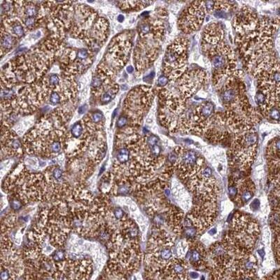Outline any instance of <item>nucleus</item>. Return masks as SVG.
I'll return each mask as SVG.
<instances>
[{
    "label": "nucleus",
    "mask_w": 280,
    "mask_h": 280,
    "mask_svg": "<svg viewBox=\"0 0 280 280\" xmlns=\"http://www.w3.org/2000/svg\"><path fill=\"white\" fill-rule=\"evenodd\" d=\"M216 233V228H212L211 230H209V231H208V234H209V235H215V234Z\"/></svg>",
    "instance_id": "obj_34"
},
{
    "label": "nucleus",
    "mask_w": 280,
    "mask_h": 280,
    "mask_svg": "<svg viewBox=\"0 0 280 280\" xmlns=\"http://www.w3.org/2000/svg\"><path fill=\"white\" fill-rule=\"evenodd\" d=\"M48 82L51 86H57L60 83V79L58 74H53L49 77Z\"/></svg>",
    "instance_id": "obj_22"
},
{
    "label": "nucleus",
    "mask_w": 280,
    "mask_h": 280,
    "mask_svg": "<svg viewBox=\"0 0 280 280\" xmlns=\"http://www.w3.org/2000/svg\"><path fill=\"white\" fill-rule=\"evenodd\" d=\"M201 46L213 67L212 79L214 86L241 71L237 69L233 49L225 42V32L222 28L213 27L204 32Z\"/></svg>",
    "instance_id": "obj_1"
},
{
    "label": "nucleus",
    "mask_w": 280,
    "mask_h": 280,
    "mask_svg": "<svg viewBox=\"0 0 280 280\" xmlns=\"http://www.w3.org/2000/svg\"><path fill=\"white\" fill-rule=\"evenodd\" d=\"M207 10L205 2H193L183 10L178 19V27L185 34H190L201 27Z\"/></svg>",
    "instance_id": "obj_5"
},
{
    "label": "nucleus",
    "mask_w": 280,
    "mask_h": 280,
    "mask_svg": "<svg viewBox=\"0 0 280 280\" xmlns=\"http://www.w3.org/2000/svg\"><path fill=\"white\" fill-rule=\"evenodd\" d=\"M113 216L116 220H123L124 218L125 213L123 210L121 208H115V209L112 211Z\"/></svg>",
    "instance_id": "obj_24"
},
{
    "label": "nucleus",
    "mask_w": 280,
    "mask_h": 280,
    "mask_svg": "<svg viewBox=\"0 0 280 280\" xmlns=\"http://www.w3.org/2000/svg\"><path fill=\"white\" fill-rule=\"evenodd\" d=\"M253 186L251 181H247L242 184L240 188V203L244 204L249 202L253 196Z\"/></svg>",
    "instance_id": "obj_13"
},
{
    "label": "nucleus",
    "mask_w": 280,
    "mask_h": 280,
    "mask_svg": "<svg viewBox=\"0 0 280 280\" xmlns=\"http://www.w3.org/2000/svg\"><path fill=\"white\" fill-rule=\"evenodd\" d=\"M257 145L258 135L254 128L235 134L229 152L232 163L249 168L254 160Z\"/></svg>",
    "instance_id": "obj_4"
},
{
    "label": "nucleus",
    "mask_w": 280,
    "mask_h": 280,
    "mask_svg": "<svg viewBox=\"0 0 280 280\" xmlns=\"http://www.w3.org/2000/svg\"><path fill=\"white\" fill-rule=\"evenodd\" d=\"M237 8V5L233 2L218 1L213 2L212 12L216 18H225Z\"/></svg>",
    "instance_id": "obj_10"
},
{
    "label": "nucleus",
    "mask_w": 280,
    "mask_h": 280,
    "mask_svg": "<svg viewBox=\"0 0 280 280\" xmlns=\"http://www.w3.org/2000/svg\"><path fill=\"white\" fill-rule=\"evenodd\" d=\"M15 38L14 36L10 34L9 33H6L2 34V39H1V45H2V49L5 50V51H8V50L11 49L13 46L15 44Z\"/></svg>",
    "instance_id": "obj_15"
},
{
    "label": "nucleus",
    "mask_w": 280,
    "mask_h": 280,
    "mask_svg": "<svg viewBox=\"0 0 280 280\" xmlns=\"http://www.w3.org/2000/svg\"><path fill=\"white\" fill-rule=\"evenodd\" d=\"M191 245L192 247L188 253L190 261L192 264L200 266L206 256L205 249L197 242L192 243Z\"/></svg>",
    "instance_id": "obj_12"
},
{
    "label": "nucleus",
    "mask_w": 280,
    "mask_h": 280,
    "mask_svg": "<svg viewBox=\"0 0 280 280\" xmlns=\"http://www.w3.org/2000/svg\"><path fill=\"white\" fill-rule=\"evenodd\" d=\"M231 133L232 132L228 126L223 113L218 112L212 117L205 135L208 140L216 143L225 140Z\"/></svg>",
    "instance_id": "obj_8"
},
{
    "label": "nucleus",
    "mask_w": 280,
    "mask_h": 280,
    "mask_svg": "<svg viewBox=\"0 0 280 280\" xmlns=\"http://www.w3.org/2000/svg\"><path fill=\"white\" fill-rule=\"evenodd\" d=\"M228 192H229L230 195H231V196H232V197H235L236 195H237L238 192V188H237V187H235V186H229V188H228Z\"/></svg>",
    "instance_id": "obj_30"
},
{
    "label": "nucleus",
    "mask_w": 280,
    "mask_h": 280,
    "mask_svg": "<svg viewBox=\"0 0 280 280\" xmlns=\"http://www.w3.org/2000/svg\"><path fill=\"white\" fill-rule=\"evenodd\" d=\"M260 206V201L258 199H255L252 201L251 203V207L252 208L253 210H256L259 208Z\"/></svg>",
    "instance_id": "obj_31"
},
{
    "label": "nucleus",
    "mask_w": 280,
    "mask_h": 280,
    "mask_svg": "<svg viewBox=\"0 0 280 280\" xmlns=\"http://www.w3.org/2000/svg\"><path fill=\"white\" fill-rule=\"evenodd\" d=\"M190 277H191L192 279H197L199 277V274L197 272H194V271H193V272H190Z\"/></svg>",
    "instance_id": "obj_33"
},
{
    "label": "nucleus",
    "mask_w": 280,
    "mask_h": 280,
    "mask_svg": "<svg viewBox=\"0 0 280 280\" xmlns=\"http://www.w3.org/2000/svg\"><path fill=\"white\" fill-rule=\"evenodd\" d=\"M24 23L27 28H33L36 23L35 18H26L24 20Z\"/></svg>",
    "instance_id": "obj_26"
},
{
    "label": "nucleus",
    "mask_w": 280,
    "mask_h": 280,
    "mask_svg": "<svg viewBox=\"0 0 280 280\" xmlns=\"http://www.w3.org/2000/svg\"><path fill=\"white\" fill-rule=\"evenodd\" d=\"M121 88H122V89H127V86H125V85H123L122 86H121Z\"/></svg>",
    "instance_id": "obj_40"
},
{
    "label": "nucleus",
    "mask_w": 280,
    "mask_h": 280,
    "mask_svg": "<svg viewBox=\"0 0 280 280\" xmlns=\"http://www.w3.org/2000/svg\"><path fill=\"white\" fill-rule=\"evenodd\" d=\"M11 206L14 209H19L20 208L22 207V205L20 203V202L18 200H14L11 203Z\"/></svg>",
    "instance_id": "obj_29"
},
{
    "label": "nucleus",
    "mask_w": 280,
    "mask_h": 280,
    "mask_svg": "<svg viewBox=\"0 0 280 280\" xmlns=\"http://www.w3.org/2000/svg\"><path fill=\"white\" fill-rule=\"evenodd\" d=\"M130 158V151L126 147H122L117 151L116 160L119 165H126Z\"/></svg>",
    "instance_id": "obj_14"
},
{
    "label": "nucleus",
    "mask_w": 280,
    "mask_h": 280,
    "mask_svg": "<svg viewBox=\"0 0 280 280\" xmlns=\"http://www.w3.org/2000/svg\"><path fill=\"white\" fill-rule=\"evenodd\" d=\"M249 277L250 276H244L241 279V280H251V279Z\"/></svg>",
    "instance_id": "obj_38"
},
{
    "label": "nucleus",
    "mask_w": 280,
    "mask_h": 280,
    "mask_svg": "<svg viewBox=\"0 0 280 280\" xmlns=\"http://www.w3.org/2000/svg\"><path fill=\"white\" fill-rule=\"evenodd\" d=\"M117 20H118L119 23H122V22H123V20H124V16L121 14L119 15V16H118V18H117Z\"/></svg>",
    "instance_id": "obj_36"
},
{
    "label": "nucleus",
    "mask_w": 280,
    "mask_h": 280,
    "mask_svg": "<svg viewBox=\"0 0 280 280\" xmlns=\"http://www.w3.org/2000/svg\"><path fill=\"white\" fill-rule=\"evenodd\" d=\"M49 101L53 105H56L61 102V96L58 92H53L50 95Z\"/></svg>",
    "instance_id": "obj_21"
},
{
    "label": "nucleus",
    "mask_w": 280,
    "mask_h": 280,
    "mask_svg": "<svg viewBox=\"0 0 280 280\" xmlns=\"http://www.w3.org/2000/svg\"><path fill=\"white\" fill-rule=\"evenodd\" d=\"M187 262L182 259H174L167 266L166 270L170 276L175 278L182 279L186 275Z\"/></svg>",
    "instance_id": "obj_11"
},
{
    "label": "nucleus",
    "mask_w": 280,
    "mask_h": 280,
    "mask_svg": "<svg viewBox=\"0 0 280 280\" xmlns=\"http://www.w3.org/2000/svg\"><path fill=\"white\" fill-rule=\"evenodd\" d=\"M117 112V109H115L114 111V112H113V114H112V118H115V116H116V112Z\"/></svg>",
    "instance_id": "obj_39"
},
{
    "label": "nucleus",
    "mask_w": 280,
    "mask_h": 280,
    "mask_svg": "<svg viewBox=\"0 0 280 280\" xmlns=\"http://www.w3.org/2000/svg\"><path fill=\"white\" fill-rule=\"evenodd\" d=\"M158 97L160 123L172 132L190 133L192 112H188L186 101L164 88H159Z\"/></svg>",
    "instance_id": "obj_2"
},
{
    "label": "nucleus",
    "mask_w": 280,
    "mask_h": 280,
    "mask_svg": "<svg viewBox=\"0 0 280 280\" xmlns=\"http://www.w3.org/2000/svg\"><path fill=\"white\" fill-rule=\"evenodd\" d=\"M90 121L94 124L98 125L102 122L103 119V114L101 112H95L90 116Z\"/></svg>",
    "instance_id": "obj_20"
},
{
    "label": "nucleus",
    "mask_w": 280,
    "mask_h": 280,
    "mask_svg": "<svg viewBox=\"0 0 280 280\" xmlns=\"http://www.w3.org/2000/svg\"><path fill=\"white\" fill-rule=\"evenodd\" d=\"M71 134L74 138H80L83 134V125L80 122H77L72 125L71 128Z\"/></svg>",
    "instance_id": "obj_19"
},
{
    "label": "nucleus",
    "mask_w": 280,
    "mask_h": 280,
    "mask_svg": "<svg viewBox=\"0 0 280 280\" xmlns=\"http://www.w3.org/2000/svg\"><path fill=\"white\" fill-rule=\"evenodd\" d=\"M263 240L266 244H269L270 240V233L268 228H265L263 231Z\"/></svg>",
    "instance_id": "obj_28"
},
{
    "label": "nucleus",
    "mask_w": 280,
    "mask_h": 280,
    "mask_svg": "<svg viewBox=\"0 0 280 280\" xmlns=\"http://www.w3.org/2000/svg\"><path fill=\"white\" fill-rule=\"evenodd\" d=\"M277 280H280V278H279V279H277Z\"/></svg>",
    "instance_id": "obj_41"
},
{
    "label": "nucleus",
    "mask_w": 280,
    "mask_h": 280,
    "mask_svg": "<svg viewBox=\"0 0 280 280\" xmlns=\"http://www.w3.org/2000/svg\"><path fill=\"white\" fill-rule=\"evenodd\" d=\"M126 70L128 73H132L134 71V68L132 67V66H128L127 67Z\"/></svg>",
    "instance_id": "obj_37"
},
{
    "label": "nucleus",
    "mask_w": 280,
    "mask_h": 280,
    "mask_svg": "<svg viewBox=\"0 0 280 280\" xmlns=\"http://www.w3.org/2000/svg\"><path fill=\"white\" fill-rule=\"evenodd\" d=\"M86 110H87V106L86 105L81 106V107H80L79 109V113L80 114H84V113L86 112Z\"/></svg>",
    "instance_id": "obj_32"
},
{
    "label": "nucleus",
    "mask_w": 280,
    "mask_h": 280,
    "mask_svg": "<svg viewBox=\"0 0 280 280\" xmlns=\"http://www.w3.org/2000/svg\"><path fill=\"white\" fill-rule=\"evenodd\" d=\"M259 19L253 8L247 6H242L236 13L233 26L237 35L247 33L256 27Z\"/></svg>",
    "instance_id": "obj_9"
},
{
    "label": "nucleus",
    "mask_w": 280,
    "mask_h": 280,
    "mask_svg": "<svg viewBox=\"0 0 280 280\" xmlns=\"http://www.w3.org/2000/svg\"><path fill=\"white\" fill-rule=\"evenodd\" d=\"M207 74L203 69L187 71L177 81L181 97L186 101L207 83Z\"/></svg>",
    "instance_id": "obj_6"
},
{
    "label": "nucleus",
    "mask_w": 280,
    "mask_h": 280,
    "mask_svg": "<svg viewBox=\"0 0 280 280\" xmlns=\"http://www.w3.org/2000/svg\"><path fill=\"white\" fill-rule=\"evenodd\" d=\"M39 9L37 6L30 2H26V5L23 7V15L26 18H35L38 14Z\"/></svg>",
    "instance_id": "obj_16"
},
{
    "label": "nucleus",
    "mask_w": 280,
    "mask_h": 280,
    "mask_svg": "<svg viewBox=\"0 0 280 280\" xmlns=\"http://www.w3.org/2000/svg\"><path fill=\"white\" fill-rule=\"evenodd\" d=\"M258 253H259V256L260 257H261V258L264 257L265 251H264L263 249H259V250H258Z\"/></svg>",
    "instance_id": "obj_35"
},
{
    "label": "nucleus",
    "mask_w": 280,
    "mask_h": 280,
    "mask_svg": "<svg viewBox=\"0 0 280 280\" xmlns=\"http://www.w3.org/2000/svg\"><path fill=\"white\" fill-rule=\"evenodd\" d=\"M255 100L258 106H259V107H260V106H262L263 105V104L265 103V102H266V96H265V95L263 94V93L260 92V91L258 90V92L256 93V96H255Z\"/></svg>",
    "instance_id": "obj_23"
},
{
    "label": "nucleus",
    "mask_w": 280,
    "mask_h": 280,
    "mask_svg": "<svg viewBox=\"0 0 280 280\" xmlns=\"http://www.w3.org/2000/svg\"><path fill=\"white\" fill-rule=\"evenodd\" d=\"M188 42L179 36L167 48L163 60L165 76L171 82H177L187 71Z\"/></svg>",
    "instance_id": "obj_3"
},
{
    "label": "nucleus",
    "mask_w": 280,
    "mask_h": 280,
    "mask_svg": "<svg viewBox=\"0 0 280 280\" xmlns=\"http://www.w3.org/2000/svg\"><path fill=\"white\" fill-rule=\"evenodd\" d=\"M9 27H11V33L17 37H21L24 34V28L23 25L19 22H14L10 23Z\"/></svg>",
    "instance_id": "obj_18"
},
{
    "label": "nucleus",
    "mask_w": 280,
    "mask_h": 280,
    "mask_svg": "<svg viewBox=\"0 0 280 280\" xmlns=\"http://www.w3.org/2000/svg\"><path fill=\"white\" fill-rule=\"evenodd\" d=\"M169 82H170V80H169V79L166 77V76L162 75L158 78V83L160 86H161V87L165 86L167 84L169 83Z\"/></svg>",
    "instance_id": "obj_27"
},
{
    "label": "nucleus",
    "mask_w": 280,
    "mask_h": 280,
    "mask_svg": "<svg viewBox=\"0 0 280 280\" xmlns=\"http://www.w3.org/2000/svg\"><path fill=\"white\" fill-rule=\"evenodd\" d=\"M128 123V118H127V116H120V118H118V121H117V127L120 129L123 128V127H125Z\"/></svg>",
    "instance_id": "obj_25"
},
{
    "label": "nucleus",
    "mask_w": 280,
    "mask_h": 280,
    "mask_svg": "<svg viewBox=\"0 0 280 280\" xmlns=\"http://www.w3.org/2000/svg\"><path fill=\"white\" fill-rule=\"evenodd\" d=\"M118 90V86H115L113 88L109 89V90H106L104 92V93L102 95L101 101L104 104H107L112 101V99L115 97V95Z\"/></svg>",
    "instance_id": "obj_17"
},
{
    "label": "nucleus",
    "mask_w": 280,
    "mask_h": 280,
    "mask_svg": "<svg viewBox=\"0 0 280 280\" xmlns=\"http://www.w3.org/2000/svg\"><path fill=\"white\" fill-rule=\"evenodd\" d=\"M215 114L214 105L205 101L197 106L192 112L190 120V133L197 135L205 134L212 117Z\"/></svg>",
    "instance_id": "obj_7"
}]
</instances>
